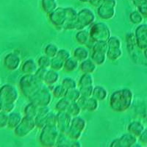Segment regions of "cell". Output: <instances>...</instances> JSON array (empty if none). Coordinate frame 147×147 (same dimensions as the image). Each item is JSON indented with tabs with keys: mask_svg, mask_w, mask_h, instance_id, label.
I'll use <instances>...</instances> for the list:
<instances>
[{
	"mask_svg": "<svg viewBox=\"0 0 147 147\" xmlns=\"http://www.w3.org/2000/svg\"><path fill=\"white\" fill-rule=\"evenodd\" d=\"M71 56V52H69L68 49H63V48L59 49L57 55H56V57H59V58L61 59V60H63V61H65V60H66L68 58H69Z\"/></svg>",
	"mask_w": 147,
	"mask_h": 147,
	"instance_id": "obj_47",
	"label": "cell"
},
{
	"mask_svg": "<svg viewBox=\"0 0 147 147\" xmlns=\"http://www.w3.org/2000/svg\"><path fill=\"white\" fill-rule=\"evenodd\" d=\"M135 38L136 45L140 50L147 47V24H140L135 30Z\"/></svg>",
	"mask_w": 147,
	"mask_h": 147,
	"instance_id": "obj_12",
	"label": "cell"
},
{
	"mask_svg": "<svg viewBox=\"0 0 147 147\" xmlns=\"http://www.w3.org/2000/svg\"><path fill=\"white\" fill-rule=\"evenodd\" d=\"M60 131L56 125L47 124L40 129L38 140L40 145L45 147L56 146Z\"/></svg>",
	"mask_w": 147,
	"mask_h": 147,
	"instance_id": "obj_3",
	"label": "cell"
},
{
	"mask_svg": "<svg viewBox=\"0 0 147 147\" xmlns=\"http://www.w3.org/2000/svg\"><path fill=\"white\" fill-rule=\"evenodd\" d=\"M16 106V103H13V102L3 103V111L7 114L10 113L15 110Z\"/></svg>",
	"mask_w": 147,
	"mask_h": 147,
	"instance_id": "obj_51",
	"label": "cell"
},
{
	"mask_svg": "<svg viewBox=\"0 0 147 147\" xmlns=\"http://www.w3.org/2000/svg\"><path fill=\"white\" fill-rule=\"evenodd\" d=\"M63 60L60 59L57 57H55L51 59V65L50 69H53L57 71H60L63 70V65H64Z\"/></svg>",
	"mask_w": 147,
	"mask_h": 147,
	"instance_id": "obj_41",
	"label": "cell"
},
{
	"mask_svg": "<svg viewBox=\"0 0 147 147\" xmlns=\"http://www.w3.org/2000/svg\"><path fill=\"white\" fill-rule=\"evenodd\" d=\"M59 50V48L57 45L53 43H49V44H47L44 47V55L49 57L50 58H53V57H56L57 52Z\"/></svg>",
	"mask_w": 147,
	"mask_h": 147,
	"instance_id": "obj_34",
	"label": "cell"
},
{
	"mask_svg": "<svg viewBox=\"0 0 147 147\" xmlns=\"http://www.w3.org/2000/svg\"><path fill=\"white\" fill-rule=\"evenodd\" d=\"M92 96L94 97L99 102H103L106 100L108 96V90L102 85H96L94 88Z\"/></svg>",
	"mask_w": 147,
	"mask_h": 147,
	"instance_id": "obj_23",
	"label": "cell"
},
{
	"mask_svg": "<svg viewBox=\"0 0 147 147\" xmlns=\"http://www.w3.org/2000/svg\"><path fill=\"white\" fill-rule=\"evenodd\" d=\"M66 21H76L78 14V11L72 7H65Z\"/></svg>",
	"mask_w": 147,
	"mask_h": 147,
	"instance_id": "obj_44",
	"label": "cell"
},
{
	"mask_svg": "<svg viewBox=\"0 0 147 147\" xmlns=\"http://www.w3.org/2000/svg\"><path fill=\"white\" fill-rule=\"evenodd\" d=\"M126 44H127V49L129 52H131L134 50L135 47H137L136 45V38L134 32H128L125 36Z\"/></svg>",
	"mask_w": 147,
	"mask_h": 147,
	"instance_id": "obj_37",
	"label": "cell"
},
{
	"mask_svg": "<svg viewBox=\"0 0 147 147\" xmlns=\"http://www.w3.org/2000/svg\"><path fill=\"white\" fill-rule=\"evenodd\" d=\"M147 3V0H136L135 2H133V5L136 6V7H139V6H141L143 5H145Z\"/></svg>",
	"mask_w": 147,
	"mask_h": 147,
	"instance_id": "obj_57",
	"label": "cell"
},
{
	"mask_svg": "<svg viewBox=\"0 0 147 147\" xmlns=\"http://www.w3.org/2000/svg\"><path fill=\"white\" fill-rule=\"evenodd\" d=\"M60 79L59 71L49 69L44 80V84L47 86H54Z\"/></svg>",
	"mask_w": 147,
	"mask_h": 147,
	"instance_id": "obj_19",
	"label": "cell"
},
{
	"mask_svg": "<svg viewBox=\"0 0 147 147\" xmlns=\"http://www.w3.org/2000/svg\"><path fill=\"white\" fill-rule=\"evenodd\" d=\"M80 62L73 56H71L64 62L63 71L65 72H74L79 69Z\"/></svg>",
	"mask_w": 147,
	"mask_h": 147,
	"instance_id": "obj_25",
	"label": "cell"
},
{
	"mask_svg": "<svg viewBox=\"0 0 147 147\" xmlns=\"http://www.w3.org/2000/svg\"><path fill=\"white\" fill-rule=\"evenodd\" d=\"M22 58L20 55L16 52H10L6 54L3 58V65L9 71L18 70L22 65Z\"/></svg>",
	"mask_w": 147,
	"mask_h": 147,
	"instance_id": "obj_11",
	"label": "cell"
},
{
	"mask_svg": "<svg viewBox=\"0 0 147 147\" xmlns=\"http://www.w3.org/2000/svg\"><path fill=\"white\" fill-rule=\"evenodd\" d=\"M52 91L47 85H44L35 95L32 96L29 101L33 102L37 106H49L52 101Z\"/></svg>",
	"mask_w": 147,
	"mask_h": 147,
	"instance_id": "obj_8",
	"label": "cell"
},
{
	"mask_svg": "<svg viewBox=\"0 0 147 147\" xmlns=\"http://www.w3.org/2000/svg\"><path fill=\"white\" fill-rule=\"evenodd\" d=\"M102 0H89L88 3L91 6L94 7H98L100 5H102Z\"/></svg>",
	"mask_w": 147,
	"mask_h": 147,
	"instance_id": "obj_56",
	"label": "cell"
},
{
	"mask_svg": "<svg viewBox=\"0 0 147 147\" xmlns=\"http://www.w3.org/2000/svg\"><path fill=\"white\" fill-rule=\"evenodd\" d=\"M80 96L81 94L79 88L67 90L65 95V98L69 99L70 102H77V100L80 98Z\"/></svg>",
	"mask_w": 147,
	"mask_h": 147,
	"instance_id": "obj_35",
	"label": "cell"
},
{
	"mask_svg": "<svg viewBox=\"0 0 147 147\" xmlns=\"http://www.w3.org/2000/svg\"><path fill=\"white\" fill-rule=\"evenodd\" d=\"M51 59L52 58L47 56L46 55H40L37 60V64H38V67L45 68V69H50Z\"/></svg>",
	"mask_w": 147,
	"mask_h": 147,
	"instance_id": "obj_42",
	"label": "cell"
},
{
	"mask_svg": "<svg viewBox=\"0 0 147 147\" xmlns=\"http://www.w3.org/2000/svg\"><path fill=\"white\" fill-rule=\"evenodd\" d=\"M139 142L140 144H142L143 146H147V127L144 129V130L143 131L142 133L140 134V136L138 138Z\"/></svg>",
	"mask_w": 147,
	"mask_h": 147,
	"instance_id": "obj_53",
	"label": "cell"
},
{
	"mask_svg": "<svg viewBox=\"0 0 147 147\" xmlns=\"http://www.w3.org/2000/svg\"><path fill=\"white\" fill-rule=\"evenodd\" d=\"M97 65L90 58H88L80 63L79 69L82 73L93 74L96 71Z\"/></svg>",
	"mask_w": 147,
	"mask_h": 147,
	"instance_id": "obj_21",
	"label": "cell"
},
{
	"mask_svg": "<svg viewBox=\"0 0 147 147\" xmlns=\"http://www.w3.org/2000/svg\"><path fill=\"white\" fill-rule=\"evenodd\" d=\"M107 44L109 48H121L122 43L119 37L111 35L107 40Z\"/></svg>",
	"mask_w": 147,
	"mask_h": 147,
	"instance_id": "obj_43",
	"label": "cell"
},
{
	"mask_svg": "<svg viewBox=\"0 0 147 147\" xmlns=\"http://www.w3.org/2000/svg\"><path fill=\"white\" fill-rule=\"evenodd\" d=\"M142 51H143V53H144V57H145V58L147 60V47L146 49H144V50H142Z\"/></svg>",
	"mask_w": 147,
	"mask_h": 147,
	"instance_id": "obj_60",
	"label": "cell"
},
{
	"mask_svg": "<svg viewBox=\"0 0 147 147\" xmlns=\"http://www.w3.org/2000/svg\"><path fill=\"white\" fill-rule=\"evenodd\" d=\"M48 16L49 21L55 28L63 30V26L66 22V13L65 9L63 7H57L54 11Z\"/></svg>",
	"mask_w": 147,
	"mask_h": 147,
	"instance_id": "obj_10",
	"label": "cell"
},
{
	"mask_svg": "<svg viewBox=\"0 0 147 147\" xmlns=\"http://www.w3.org/2000/svg\"><path fill=\"white\" fill-rule=\"evenodd\" d=\"M72 142H73V140L69 138L66 136V134L60 132V135H59L58 138H57V143H56V146L72 147Z\"/></svg>",
	"mask_w": 147,
	"mask_h": 147,
	"instance_id": "obj_31",
	"label": "cell"
},
{
	"mask_svg": "<svg viewBox=\"0 0 147 147\" xmlns=\"http://www.w3.org/2000/svg\"><path fill=\"white\" fill-rule=\"evenodd\" d=\"M95 21V13L88 7H83L78 11L77 19H76V24H77L76 30L78 31V30L86 29L93 24Z\"/></svg>",
	"mask_w": 147,
	"mask_h": 147,
	"instance_id": "obj_6",
	"label": "cell"
},
{
	"mask_svg": "<svg viewBox=\"0 0 147 147\" xmlns=\"http://www.w3.org/2000/svg\"><path fill=\"white\" fill-rule=\"evenodd\" d=\"M75 39L76 41H77L80 45H87L90 40L89 31H88V30H85V29L78 30L75 35Z\"/></svg>",
	"mask_w": 147,
	"mask_h": 147,
	"instance_id": "obj_24",
	"label": "cell"
},
{
	"mask_svg": "<svg viewBox=\"0 0 147 147\" xmlns=\"http://www.w3.org/2000/svg\"><path fill=\"white\" fill-rule=\"evenodd\" d=\"M66 90H67L62 84H59V85L54 86L53 88L52 89V96L57 99H61L63 97H65Z\"/></svg>",
	"mask_w": 147,
	"mask_h": 147,
	"instance_id": "obj_36",
	"label": "cell"
},
{
	"mask_svg": "<svg viewBox=\"0 0 147 147\" xmlns=\"http://www.w3.org/2000/svg\"><path fill=\"white\" fill-rule=\"evenodd\" d=\"M89 55L88 49L85 46H79L73 51V57H75L80 63L89 58Z\"/></svg>",
	"mask_w": 147,
	"mask_h": 147,
	"instance_id": "obj_22",
	"label": "cell"
},
{
	"mask_svg": "<svg viewBox=\"0 0 147 147\" xmlns=\"http://www.w3.org/2000/svg\"><path fill=\"white\" fill-rule=\"evenodd\" d=\"M19 97V91L13 84L6 83L0 87V99L3 103L6 102H13L16 103Z\"/></svg>",
	"mask_w": 147,
	"mask_h": 147,
	"instance_id": "obj_9",
	"label": "cell"
},
{
	"mask_svg": "<svg viewBox=\"0 0 147 147\" xmlns=\"http://www.w3.org/2000/svg\"><path fill=\"white\" fill-rule=\"evenodd\" d=\"M96 13L102 20H111L115 15V7L102 4L96 7Z\"/></svg>",
	"mask_w": 147,
	"mask_h": 147,
	"instance_id": "obj_15",
	"label": "cell"
},
{
	"mask_svg": "<svg viewBox=\"0 0 147 147\" xmlns=\"http://www.w3.org/2000/svg\"><path fill=\"white\" fill-rule=\"evenodd\" d=\"M0 85H1V78H0Z\"/></svg>",
	"mask_w": 147,
	"mask_h": 147,
	"instance_id": "obj_63",
	"label": "cell"
},
{
	"mask_svg": "<svg viewBox=\"0 0 147 147\" xmlns=\"http://www.w3.org/2000/svg\"><path fill=\"white\" fill-rule=\"evenodd\" d=\"M90 58L94 61V63L97 66H100V65H104V64L105 63L106 60L107 59V55L105 53L96 52H92Z\"/></svg>",
	"mask_w": 147,
	"mask_h": 147,
	"instance_id": "obj_28",
	"label": "cell"
},
{
	"mask_svg": "<svg viewBox=\"0 0 147 147\" xmlns=\"http://www.w3.org/2000/svg\"><path fill=\"white\" fill-rule=\"evenodd\" d=\"M94 79L92 74L82 73L78 80V88L87 86V85H94Z\"/></svg>",
	"mask_w": 147,
	"mask_h": 147,
	"instance_id": "obj_30",
	"label": "cell"
},
{
	"mask_svg": "<svg viewBox=\"0 0 147 147\" xmlns=\"http://www.w3.org/2000/svg\"><path fill=\"white\" fill-rule=\"evenodd\" d=\"M109 146L110 147H119V138H115L110 142V145Z\"/></svg>",
	"mask_w": 147,
	"mask_h": 147,
	"instance_id": "obj_58",
	"label": "cell"
},
{
	"mask_svg": "<svg viewBox=\"0 0 147 147\" xmlns=\"http://www.w3.org/2000/svg\"><path fill=\"white\" fill-rule=\"evenodd\" d=\"M77 103L80 106L83 111L87 112H95L98 110L99 106V102L94 97H85L81 96L80 98L77 100Z\"/></svg>",
	"mask_w": 147,
	"mask_h": 147,
	"instance_id": "obj_13",
	"label": "cell"
},
{
	"mask_svg": "<svg viewBox=\"0 0 147 147\" xmlns=\"http://www.w3.org/2000/svg\"><path fill=\"white\" fill-rule=\"evenodd\" d=\"M86 127H87L86 120L82 116L79 115L72 118L70 128L65 134L71 140H80Z\"/></svg>",
	"mask_w": 147,
	"mask_h": 147,
	"instance_id": "obj_5",
	"label": "cell"
},
{
	"mask_svg": "<svg viewBox=\"0 0 147 147\" xmlns=\"http://www.w3.org/2000/svg\"><path fill=\"white\" fill-rule=\"evenodd\" d=\"M137 10H138L144 18H147V3L145 5H143L141 6H139L137 7Z\"/></svg>",
	"mask_w": 147,
	"mask_h": 147,
	"instance_id": "obj_54",
	"label": "cell"
},
{
	"mask_svg": "<svg viewBox=\"0 0 147 147\" xmlns=\"http://www.w3.org/2000/svg\"><path fill=\"white\" fill-rule=\"evenodd\" d=\"M79 1L82 3H88L89 2V0H79Z\"/></svg>",
	"mask_w": 147,
	"mask_h": 147,
	"instance_id": "obj_61",
	"label": "cell"
},
{
	"mask_svg": "<svg viewBox=\"0 0 147 147\" xmlns=\"http://www.w3.org/2000/svg\"><path fill=\"white\" fill-rule=\"evenodd\" d=\"M108 44L107 41L105 40H99V41H95L91 47L92 52H102V53H107L108 50Z\"/></svg>",
	"mask_w": 147,
	"mask_h": 147,
	"instance_id": "obj_32",
	"label": "cell"
},
{
	"mask_svg": "<svg viewBox=\"0 0 147 147\" xmlns=\"http://www.w3.org/2000/svg\"><path fill=\"white\" fill-rule=\"evenodd\" d=\"M3 111V102L1 99H0V112Z\"/></svg>",
	"mask_w": 147,
	"mask_h": 147,
	"instance_id": "obj_59",
	"label": "cell"
},
{
	"mask_svg": "<svg viewBox=\"0 0 147 147\" xmlns=\"http://www.w3.org/2000/svg\"><path fill=\"white\" fill-rule=\"evenodd\" d=\"M61 84L63 85L66 90L78 88V82H77L74 79L72 78V77H64L62 80Z\"/></svg>",
	"mask_w": 147,
	"mask_h": 147,
	"instance_id": "obj_40",
	"label": "cell"
},
{
	"mask_svg": "<svg viewBox=\"0 0 147 147\" xmlns=\"http://www.w3.org/2000/svg\"><path fill=\"white\" fill-rule=\"evenodd\" d=\"M7 121H8V114L4 111L0 112V129L7 128Z\"/></svg>",
	"mask_w": 147,
	"mask_h": 147,
	"instance_id": "obj_48",
	"label": "cell"
},
{
	"mask_svg": "<svg viewBox=\"0 0 147 147\" xmlns=\"http://www.w3.org/2000/svg\"><path fill=\"white\" fill-rule=\"evenodd\" d=\"M35 128V119L24 115L19 124L13 129V133L18 138H24L29 136Z\"/></svg>",
	"mask_w": 147,
	"mask_h": 147,
	"instance_id": "obj_7",
	"label": "cell"
},
{
	"mask_svg": "<svg viewBox=\"0 0 147 147\" xmlns=\"http://www.w3.org/2000/svg\"><path fill=\"white\" fill-rule=\"evenodd\" d=\"M81 111H82V109H81L80 106L79 105L77 102H71L70 105L66 110V112L69 115H71L72 118L80 115L81 113Z\"/></svg>",
	"mask_w": 147,
	"mask_h": 147,
	"instance_id": "obj_38",
	"label": "cell"
},
{
	"mask_svg": "<svg viewBox=\"0 0 147 147\" xmlns=\"http://www.w3.org/2000/svg\"><path fill=\"white\" fill-rule=\"evenodd\" d=\"M129 18L131 23L135 25H139L140 24H142L143 21H144V17L138 10H135L131 12L129 16Z\"/></svg>",
	"mask_w": 147,
	"mask_h": 147,
	"instance_id": "obj_39",
	"label": "cell"
},
{
	"mask_svg": "<svg viewBox=\"0 0 147 147\" xmlns=\"http://www.w3.org/2000/svg\"><path fill=\"white\" fill-rule=\"evenodd\" d=\"M107 58L110 61H116L119 60L123 55L121 48H108L107 53Z\"/></svg>",
	"mask_w": 147,
	"mask_h": 147,
	"instance_id": "obj_27",
	"label": "cell"
},
{
	"mask_svg": "<svg viewBox=\"0 0 147 147\" xmlns=\"http://www.w3.org/2000/svg\"><path fill=\"white\" fill-rule=\"evenodd\" d=\"M40 6L43 11L47 15H49L58 7V5L57 0H41Z\"/></svg>",
	"mask_w": 147,
	"mask_h": 147,
	"instance_id": "obj_26",
	"label": "cell"
},
{
	"mask_svg": "<svg viewBox=\"0 0 147 147\" xmlns=\"http://www.w3.org/2000/svg\"><path fill=\"white\" fill-rule=\"evenodd\" d=\"M49 69H45V68H41V67H38V69L36 70L35 73L34 74L35 76H36L38 78L41 80L42 82H44V77L46 76V74H47V71H48Z\"/></svg>",
	"mask_w": 147,
	"mask_h": 147,
	"instance_id": "obj_50",
	"label": "cell"
},
{
	"mask_svg": "<svg viewBox=\"0 0 147 147\" xmlns=\"http://www.w3.org/2000/svg\"><path fill=\"white\" fill-rule=\"evenodd\" d=\"M71 102L68 99H66L65 97H63L61 99H59L57 103L55 104V109L58 112H66L67 109L69 107V105H70Z\"/></svg>",
	"mask_w": 147,
	"mask_h": 147,
	"instance_id": "obj_33",
	"label": "cell"
},
{
	"mask_svg": "<svg viewBox=\"0 0 147 147\" xmlns=\"http://www.w3.org/2000/svg\"><path fill=\"white\" fill-rule=\"evenodd\" d=\"M38 106H37L33 102H30L24 108V115L35 119L38 113Z\"/></svg>",
	"mask_w": 147,
	"mask_h": 147,
	"instance_id": "obj_29",
	"label": "cell"
},
{
	"mask_svg": "<svg viewBox=\"0 0 147 147\" xmlns=\"http://www.w3.org/2000/svg\"><path fill=\"white\" fill-rule=\"evenodd\" d=\"M71 119L72 116L69 115L67 112L57 113L56 126H57L60 132L66 133L67 131L69 130V129L70 128Z\"/></svg>",
	"mask_w": 147,
	"mask_h": 147,
	"instance_id": "obj_14",
	"label": "cell"
},
{
	"mask_svg": "<svg viewBox=\"0 0 147 147\" xmlns=\"http://www.w3.org/2000/svg\"><path fill=\"white\" fill-rule=\"evenodd\" d=\"M63 29L65 30H76L77 29V24L76 21H66L63 26Z\"/></svg>",
	"mask_w": 147,
	"mask_h": 147,
	"instance_id": "obj_52",
	"label": "cell"
},
{
	"mask_svg": "<svg viewBox=\"0 0 147 147\" xmlns=\"http://www.w3.org/2000/svg\"><path fill=\"white\" fill-rule=\"evenodd\" d=\"M129 1H131V2H132V3H133V2H135V1H136V0H129Z\"/></svg>",
	"mask_w": 147,
	"mask_h": 147,
	"instance_id": "obj_62",
	"label": "cell"
},
{
	"mask_svg": "<svg viewBox=\"0 0 147 147\" xmlns=\"http://www.w3.org/2000/svg\"><path fill=\"white\" fill-rule=\"evenodd\" d=\"M90 38L93 41L105 40L107 41L111 36V30L107 24L104 22H94L90 26L89 30Z\"/></svg>",
	"mask_w": 147,
	"mask_h": 147,
	"instance_id": "obj_4",
	"label": "cell"
},
{
	"mask_svg": "<svg viewBox=\"0 0 147 147\" xmlns=\"http://www.w3.org/2000/svg\"><path fill=\"white\" fill-rule=\"evenodd\" d=\"M144 129H145V127L142 122L140 121L135 120L129 123L127 129V132L135 136L136 137L138 138L140 134L144 130Z\"/></svg>",
	"mask_w": 147,
	"mask_h": 147,
	"instance_id": "obj_18",
	"label": "cell"
},
{
	"mask_svg": "<svg viewBox=\"0 0 147 147\" xmlns=\"http://www.w3.org/2000/svg\"><path fill=\"white\" fill-rule=\"evenodd\" d=\"M134 99L133 92L128 88L113 92L109 99L110 109L116 113H124L130 108Z\"/></svg>",
	"mask_w": 147,
	"mask_h": 147,
	"instance_id": "obj_1",
	"label": "cell"
},
{
	"mask_svg": "<svg viewBox=\"0 0 147 147\" xmlns=\"http://www.w3.org/2000/svg\"><path fill=\"white\" fill-rule=\"evenodd\" d=\"M38 68V65L33 58L27 59L21 65V71L23 74H34Z\"/></svg>",
	"mask_w": 147,
	"mask_h": 147,
	"instance_id": "obj_17",
	"label": "cell"
},
{
	"mask_svg": "<svg viewBox=\"0 0 147 147\" xmlns=\"http://www.w3.org/2000/svg\"><path fill=\"white\" fill-rule=\"evenodd\" d=\"M47 115H37L35 116V118L34 119H35L36 128L39 129H41L43 127H44L47 125Z\"/></svg>",
	"mask_w": 147,
	"mask_h": 147,
	"instance_id": "obj_45",
	"label": "cell"
},
{
	"mask_svg": "<svg viewBox=\"0 0 147 147\" xmlns=\"http://www.w3.org/2000/svg\"><path fill=\"white\" fill-rule=\"evenodd\" d=\"M18 85L22 94L29 100L44 86V84L35 74H24L19 79Z\"/></svg>",
	"mask_w": 147,
	"mask_h": 147,
	"instance_id": "obj_2",
	"label": "cell"
},
{
	"mask_svg": "<svg viewBox=\"0 0 147 147\" xmlns=\"http://www.w3.org/2000/svg\"><path fill=\"white\" fill-rule=\"evenodd\" d=\"M23 119V115L18 111H13L8 114V121H7V128L13 130L19 124L21 121Z\"/></svg>",
	"mask_w": 147,
	"mask_h": 147,
	"instance_id": "obj_20",
	"label": "cell"
},
{
	"mask_svg": "<svg viewBox=\"0 0 147 147\" xmlns=\"http://www.w3.org/2000/svg\"><path fill=\"white\" fill-rule=\"evenodd\" d=\"M119 147H133L138 143V138L127 132L119 138Z\"/></svg>",
	"mask_w": 147,
	"mask_h": 147,
	"instance_id": "obj_16",
	"label": "cell"
},
{
	"mask_svg": "<svg viewBox=\"0 0 147 147\" xmlns=\"http://www.w3.org/2000/svg\"><path fill=\"white\" fill-rule=\"evenodd\" d=\"M56 122H57V113L50 111L47 115V124L56 125Z\"/></svg>",
	"mask_w": 147,
	"mask_h": 147,
	"instance_id": "obj_49",
	"label": "cell"
},
{
	"mask_svg": "<svg viewBox=\"0 0 147 147\" xmlns=\"http://www.w3.org/2000/svg\"><path fill=\"white\" fill-rule=\"evenodd\" d=\"M102 4L115 7L117 5V0H102Z\"/></svg>",
	"mask_w": 147,
	"mask_h": 147,
	"instance_id": "obj_55",
	"label": "cell"
},
{
	"mask_svg": "<svg viewBox=\"0 0 147 147\" xmlns=\"http://www.w3.org/2000/svg\"><path fill=\"white\" fill-rule=\"evenodd\" d=\"M94 88V85H87L83 87H79V89L80 91L81 96L85 97H90L93 94Z\"/></svg>",
	"mask_w": 147,
	"mask_h": 147,
	"instance_id": "obj_46",
	"label": "cell"
}]
</instances>
